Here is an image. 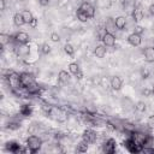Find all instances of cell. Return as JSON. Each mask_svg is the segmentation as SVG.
Returning <instances> with one entry per match:
<instances>
[{
    "mask_svg": "<svg viewBox=\"0 0 154 154\" xmlns=\"http://www.w3.org/2000/svg\"><path fill=\"white\" fill-rule=\"evenodd\" d=\"M13 51H14L16 55L18 58H22V59L26 58L30 54V47L28 46V43H25V45H19L18 43V46L13 47Z\"/></svg>",
    "mask_w": 154,
    "mask_h": 154,
    "instance_id": "7a4b0ae2",
    "label": "cell"
},
{
    "mask_svg": "<svg viewBox=\"0 0 154 154\" xmlns=\"http://www.w3.org/2000/svg\"><path fill=\"white\" fill-rule=\"evenodd\" d=\"M97 137H99L97 132L94 131L93 129H87V130H84V131H83V135H82V140L87 141L88 143H95V142L97 141Z\"/></svg>",
    "mask_w": 154,
    "mask_h": 154,
    "instance_id": "3957f363",
    "label": "cell"
},
{
    "mask_svg": "<svg viewBox=\"0 0 154 154\" xmlns=\"http://www.w3.org/2000/svg\"><path fill=\"white\" fill-rule=\"evenodd\" d=\"M116 140L114 138H107L106 142H103V152L105 153H114L116 152Z\"/></svg>",
    "mask_w": 154,
    "mask_h": 154,
    "instance_id": "9c48e42d",
    "label": "cell"
},
{
    "mask_svg": "<svg viewBox=\"0 0 154 154\" xmlns=\"http://www.w3.org/2000/svg\"><path fill=\"white\" fill-rule=\"evenodd\" d=\"M146 125L148 126L149 130L154 131V116H149V117H148V119H147V124H146Z\"/></svg>",
    "mask_w": 154,
    "mask_h": 154,
    "instance_id": "83f0119b",
    "label": "cell"
},
{
    "mask_svg": "<svg viewBox=\"0 0 154 154\" xmlns=\"http://www.w3.org/2000/svg\"><path fill=\"white\" fill-rule=\"evenodd\" d=\"M13 23H14L16 26H22V25L26 24L25 20H24V17H23V14H22V12L14 13V16H13Z\"/></svg>",
    "mask_w": 154,
    "mask_h": 154,
    "instance_id": "d6986e66",
    "label": "cell"
},
{
    "mask_svg": "<svg viewBox=\"0 0 154 154\" xmlns=\"http://www.w3.org/2000/svg\"><path fill=\"white\" fill-rule=\"evenodd\" d=\"M34 82H36V81L31 72H22L20 73V83L23 87H28L29 84H31Z\"/></svg>",
    "mask_w": 154,
    "mask_h": 154,
    "instance_id": "5b68a950",
    "label": "cell"
},
{
    "mask_svg": "<svg viewBox=\"0 0 154 154\" xmlns=\"http://www.w3.org/2000/svg\"><path fill=\"white\" fill-rule=\"evenodd\" d=\"M149 73H150V71H149L147 67H144V69L141 70V76H142L143 78H147V77L149 76Z\"/></svg>",
    "mask_w": 154,
    "mask_h": 154,
    "instance_id": "f546056e",
    "label": "cell"
},
{
    "mask_svg": "<svg viewBox=\"0 0 154 154\" xmlns=\"http://www.w3.org/2000/svg\"><path fill=\"white\" fill-rule=\"evenodd\" d=\"M114 22H116V26H117L118 30H123V29L126 26V23H128L126 18H125L124 16H118V17L114 19Z\"/></svg>",
    "mask_w": 154,
    "mask_h": 154,
    "instance_id": "ac0fdd59",
    "label": "cell"
},
{
    "mask_svg": "<svg viewBox=\"0 0 154 154\" xmlns=\"http://www.w3.org/2000/svg\"><path fill=\"white\" fill-rule=\"evenodd\" d=\"M83 1H88V2H91L93 0H83Z\"/></svg>",
    "mask_w": 154,
    "mask_h": 154,
    "instance_id": "e575fe53",
    "label": "cell"
},
{
    "mask_svg": "<svg viewBox=\"0 0 154 154\" xmlns=\"http://www.w3.org/2000/svg\"><path fill=\"white\" fill-rule=\"evenodd\" d=\"M103 28L106 29V31H107V32H112V34H114V31L117 30V26H116V22H114V19H113V18H111V17H107V18H106V20H105V23H103Z\"/></svg>",
    "mask_w": 154,
    "mask_h": 154,
    "instance_id": "8fae6325",
    "label": "cell"
},
{
    "mask_svg": "<svg viewBox=\"0 0 154 154\" xmlns=\"http://www.w3.org/2000/svg\"><path fill=\"white\" fill-rule=\"evenodd\" d=\"M58 81L61 84L69 83L70 82V73L67 71H65V70H60L59 73H58Z\"/></svg>",
    "mask_w": 154,
    "mask_h": 154,
    "instance_id": "e0dca14e",
    "label": "cell"
},
{
    "mask_svg": "<svg viewBox=\"0 0 154 154\" xmlns=\"http://www.w3.org/2000/svg\"><path fill=\"white\" fill-rule=\"evenodd\" d=\"M64 52H65L67 55H73V53H75V47H73L71 43H65V45H64Z\"/></svg>",
    "mask_w": 154,
    "mask_h": 154,
    "instance_id": "d4e9b609",
    "label": "cell"
},
{
    "mask_svg": "<svg viewBox=\"0 0 154 154\" xmlns=\"http://www.w3.org/2000/svg\"><path fill=\"white\" fill-rule=\"evenodd\" d=\"M38 49H40V52H41L42 54H48V53L51 52V47H49L48 43H42V45H40Z\"/></svg>",
    "mask_w": 154,
    "mask_h": 154,
    "instance_id": "484cf974",
    "label": "cell"
},
{
    "mask_svg": "<svg viewBox=\"0 0 154 154\" xmlns=\"http://www.w3.org/2000/svg\"><path fill=\"white\" fill-rule=\"evenodd\" d=\"M106 54H107V48H106V46L103 43L99 45V46H96L94 48V55L96 58H103Z\"/></svg>",
    "mask_w": 154,
    "mask_h": 154,
    "instance_id": "2e32d148",
    "label": "cell"
},
{
    "mask_svg": "<svg viewBox=\"0 0 154 154\" xmlns=\"http://www.w3.org/2000/svg\"><path fill=\"white\" fill-rule=\"evenodd\" d=\"M109 84H111V88L113 90H120L122 89V85H123V81L119 76H113L109 81Z\"/></svg>",
    "mask_w": 154,
    "mask_h": 154,
    "instance_id": "9a60e30c",
    "label": "cell"
},
{
    "mask_svg": "<svg viewBox=\"0 0 154 154\" xmlns=\"http://www.w3.org/2000/svg\"><path fill=\"white\" fill-rule=\"evenodd\" d=\"M142 31H143V28H142L141 25H136V26H135V32H137V34L141 35Z\"/></svg>",
    "mask_w": 154,
    "mask_h": 154,
    "instance_id": "4dcf8cb0",
    "label": "cell"
},
{
    "mask_svg": "<svg viewBox=\"0 0 154 154\" xmlns=\"http://www.w3.org/2000/svg\"><path fill=\"white\" fill-rule=\"evenodd\" d=\"M31 112H32V108H31L30 105H22L20 108H19V113L23 117H30Z\"/></svg>",
    "mask_w": 154,
    "mask_h": 154,
    "instance_id": "ffe728a7",
    "label": "cell"
},
{
    "mask_svg": "<svg viewBox=\"0 0 154 154\" xmlns=\"http://www.w3.org/2000/svg\"><path fill=\"white\" fill-rule=\"evenodd\" d=\"M22 14H23L24 20H25V23H26V24H30V22L35 18V17L32 16L31 11H29V10H24V11H22Z\"/></svg>",
    "mask_w": 154,
    "mask_h": 154,
    "instance_id": "603a6c76",
    "label": "cell"
},
{
    "mask_svg": "<svg viewBox=\"0 0 154 154\" xmlns=\"http://www.w3.org/2000/svg\"><path fill=\"white\" fill-rule=\"evenodd\" d=\"M42 143H43L42 137H41V136H37V135H35V134H31V135L28 136V138H26V147H28V149H29L30 152H32V153L37 152V150L41 148Z\"/></svg>",
    "mask_w": 154,
    "mask_h": 154,
    "instance_id": "6da1fadb",
    "label": "cell"
},
{
    "mask_svg": "<svg viewBox=\"0 0 154 154\" xmlns=\"http://www.w3.org/2000/svg\"><path fill=\"white\" fill-rule=\"evenodd\" d=\"M14 40L19 45H25V43H28L30 41V36L25 31H19V32H17L14 35Z\"/></svg>",
    "mask_w": 154,
    "mask_h": 154,
    "instance_id": "ba28073f",
    "label": "cell"
},
{
    "mask_svg": "<svg viewBox=\"0 0 154 154\" xmlns=\"http://www.w3.org/2000/svg\"><path fill=\"white\" fill-rule=\"evenodd\" d=\"M88 142L87 141H84V140H82V141H79L78 143H77V147H76V150L77 152H79V153H84V152H87L88 150Z\"/></svg>",
    "mask_w": 154,
    "mask_h": 154,
    "instance_id": "7402d4cb",
    "label": "cell"
},
{
    "mask_svg": "<svg viewBox=\"0 0 154 154\" xmlns=\"http://www.w3.org/2000/svg\"><path fill=\"white\" fill-rule=\"evenodd\" d=\"M143 57L147 63H154V47L149 46L143 51Z\"/></svg>",
    "mask_w": 154,
    "mask_h": 154,
    "instance_id": "5bb4252c",
    "label": "cell"
},
{
    "mask_svg": "<svg viewBox=\"0 0 154 154\" xmlns=\"http://www.w3.org/2000/svg\"><path fill=\"white\" fill-rule=\"evenodd\" d=\"M69 71H70V73H72L73 76H76L81 70H79V66H78L77 63H71L69 65Z\"/></svg>",
    "mask_w": 154,
    "mask_h": 154,
    "instance_id": "cb8c5ba5",
    "label": "cell"
},
{
    "mask_svg": "<svg viewBox=\"0 0 154 154\" xmlns=\"http://www.w3.org/2000/svg\"><path fill=\"white\" fill-rule=\"evenodd\" d=\"M6 149L8 152H12V153H19V152H25V149H22L20 144L18 142H14V141H11V142H7L6 143Z\"/></svg>",
    "mask_w": 154,
    "mask_h": 154,
    "instance_id": "7c38bea8",
    "label": "cell"
},
{
    "mask_svg": "<svg viewBox=\"0 0 154 154\" xmlns=\"http://www.w3.org/2000/svg\"><path fill=\"white\" fill-rule=\"evenodd\" d=\"M148 10H149V13L154 16V4H152V5L149 6V8H148Z\"/></svg>",
    "mask_w": 154,
    "mask_h": 154,
    "instance_id": "836d02e7",
    "label": "cell"
},
{
    "mask_svg": "<svg viewBox=\"0 0 154 154\" xmlns=\"http://www.w3.org/2000/svg\"><path fill=\"white\" fill-rule=\"evenodd\" d=\"M128 42L129 45H131L132 47H138L141 43H142V36L137 32H131L129 36H128Z\"/></svg>",
    "mask_w": 154,
    "mask_h": 154,
    "instance_id": "52a82bcc",
    "label": "cell"
},
{
    "mask_svg": "<svg viewBox=\"0 0 154 154\" xmlns=\"http://www.w3.org/2000/svg\"><path fill=\"white\" fill-rule=\"evenodd\" d=\"M153 93H154V87H153Z\"/></svg>",
    "mask_w": 154,
    "mask_h": 154,
    "instance_id": "d590c367",
    "label": "cell"
},
{
    "mask_svg": "<svg viewBox=\"0 0 154 154\" xmlns=\"http://www.w3.org/2000/svg\"><path fill=\"white\" fill-rule=\"evenodd\" d=\"M29 25H30L31 28H36V26H37V19H36V18H34V19L30 22V24H29Z\"/></svg>",
    "mask_w": 154,
    "mask_h": 154,
    "instance_id": "1f68e13d",
    "label": "cell"
},
{
    "mask_svg": "<svg viewBox=\"0 0 154 154\" xmlns=\"http://www.w3.org/2000/svg\"><path fill=\"white\" fill-rule=\"evenodd\" d=\"M131 14H132V18H134L135 22H141L144 18V12H143V10H142V7L140 5L135 6V8L132 10Z\"/></svg>",
    "mask_w": 154,
    "mask_h": 154,
    "instance_id": "30bf717a",
    "label": "cell"
},
{
    "mask_svg": "<svg viewBox=\"0 0 154 154\" xmlns=\"http://www.w3.org/2000/svg\"><path fill=\"white\" fill-rule=\"evenodd\" d=\"M101 41H102V43H103L106 47H113V46L116 45L117 38H116L114 34H112V32H105V35L102 36Z\"/></svg>",
    "mask_w": 154,
    "mask_h": 154,
    "instance_id": "8992f818",
    "label": "cell"
},
{
    "mask_svg": "<svg viewBox=\"0 0 154 154\" xmlns=\"http://www.w3.org/2000/svg\"><path fill=\"white\" fill-rule=\"evenodd\" d=\"M51 40H52L53 42H59V41H60L59 34H58V32H52V34H51Z\"/></svg>",
    "mask_w": 154,
    "mask_h": 154,
    "instance_id": "f1b7e54d",
    "label": "cell"
},
{
    "mask_svg": "<svg viewBox=\"0 0 154 154\" xmlns=\"http://www.w3.org/2000/svg\"><path fill=\"white\" fill-rule=\"evenodd\" d=\"M37 1H38V4L41 6H47L49 4V0H37Z\"/></svg>",
    "mask_w": 154,
    "mask_h": 154,
    "instance_id": "d6a6232c",
    "label": "cell"
},
{
    "mask_svg": "<svg viewBox=\"0 0 154 154\" xmlns=\"http://www.w3.org/2000/svg\"><path fill=\"white\" fill-rule=\"evenodd\" d=\"M146 103L143 102V101H138L136 105H135V109L136 111H138V112H141V113H143L144 111H146Z\"/></svg>",
    "mask_w": 154,
    "mask_h": 154,
    "instance_id": "4316f807",
    "label": "cell"
},
{
    "mask_svg": "<svg viewBox=\"0 0 154 154\" xmlns=\"http://www.w3.org/2000/svg\"><path fill=\"white\" fill-rule=\"evenodd\" d=\"M25 89L29 93V95H38L42 91V89H41V87L38 85L37 82H34V83L29 84L28 87H25Z\"/></svg>",
    "mask_w": 154,
    "mask_h": 154,
    "instance_id": "4fadbf2b",
    "label": "cell"
},
{
    "mask_svg": "<svg viewBox=\"0 0 154 154\" xmlns=\"http://www.w3.org/2000/svg\"><path fill=\"white\" fill-rule=\"evenodd\" d=\"M76 18H77L79 22H82V23H84V22H87V20L89 19L88 14H87L85 12H83L81 8H78V10L76 11Z\"/></svg>",
    "mask_w": 154,
    "mask_h": 154,
    "instance_id": "44dd1931",
    "label": "cell"
},
{
    "mask_svg": "<svg viewBox=\"0 0 154 154\" xmlns=\"http://www.w3.org/2000/svg\"><path fill=\"white\" fill-rule=\"evenodd\" d=\"M78 8H81L83 12H85V13L88 14V17H89V18H93V17L95 16V11H96V10H95V7L93 6V4H91V2L82 1Z\"/></svg>",
    "mask_w": 154,
    "mask_h": 154,
    "instance_id": "277c9868",
    "label": "cell"
}]
</instances>
